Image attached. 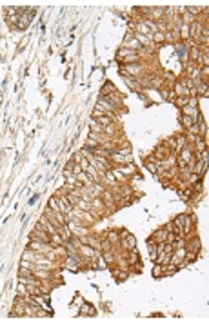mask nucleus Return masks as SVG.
Here are the masks:
<instances>
[{
    "mask_svg": "<svg viewBox=\"0 0 209 327\" xmlns=\"http://www.w3.org/2000/svg\"><path fill=\"white\" fill-rule=\"evenodd\" d=\"M31 20H33V9H22V13H20V17H18V22H17V27H20V29H26L29 24H31Z\"/></svg>",
    "mask_w": 209,
    "mask_h": 327,
    "instance_id": "nucleus-1",
    "label": "nucleus"
},
{
    "mask_svg": "<svg viewBox=\"0 0 209 327\" xmlns=\"http://www.w3.org/2000/svg\"><path fill=\"white\" fill-rule=\"evenodd\" d=\"M33 240H38V242H44V244H49L51 242V238L49 235L46 233V231H42V227H40V224L35 227V231H33V235H31Z\"/></svg>",
    "mask_w": 209,
    "mask_h": 327,
    "instance_id": "nucleus-2",
    "label": "nucleus"
},
{
    "mask_svg": "<svg viewBox=\"0 0 209 327\" xmlns=\"http://www.w3.org/2000/svg\"><path fill=\"white\" fill-rule=\"evenodd\" d=\"M40 227H42L44 231H49L51 235H58V229H57L55 226H53V224H51V222H49L46 216H42V218H40Z\"/></svg>",
    "mask_w": 209,
    "mask_h": 327,
    "instance_id": "nucleus-3",
    "label": "nucleus"
},
{
    "mask_svg": "<svg viewBox=\"0 0 209 327\" xmlns=\"http://www.w3.org/2000/svg\"><path fill=\"white\" fill-rule=\"evenodd\" d=\"M184 258H186V249H184V247H180V249L177 251V255H173V258H169V262L177 265L180 260H184Z\"/></svg>",
    "mask_w": 209,
    "mask_h": 327,
    "instance_id": "nucleus-4",
    "label": "nucleus"
},
{
    "mask_svg": "<svg viewBox=\"0 0 209 327\" xmlns=\"http://www.w3.org/2000/svg\"><path fill=\"white\" fill-rule=\"evenodd\" d=\"M191 158H193V151L189 147H186L184 151H182V156H180V164L184 166V162H191Z\"/></svg>",
    "mask_w": 209,
    "mask_h": 327,
    "instance_id": "nucleus-5",
    "label": "nucleus"
},
{
    "mask_svg": "<svg viewBox=\"0 0 209 327\" xmlns=\"http://www.w3.org/2000/svg\"><path fill=\"white\" fill-rule=\"evenodd\" d=\"M182 124H184L186 127H191V126L197 124V120L191 118V117H187V115H182Z\"/></svg>",
    "mask_w": 209,
    "mask_h": 327,
    "instance_id": "nucleus-6",
    "label": "nucleus"
},
{
    "mask_svg": "<svg viewBox=\"0 0 209 327\" xmlns=\"http://www.w3.org/2000/svg\"><path fill=\"white\" fill-rule=\"evenodd\" d=\"M115 93V86L111 84V82H107V84L104 86V89H102V97H107V95H111Z\"/></svg>",
    "mask_w": 209,
    "mask_h": 327,
    "instance_id": "nucleus-7",
    "label": "nucleus"
},
{
    "mask_svg": "<svg viewBox=\"0 0 209 327\" xmlns=\"http://www.w3.org/2000/svg\"><path fill=\"white\" fill-rule=\"evenodd\" d=\"M189 251H191V253H198V251H200V240H198V238H193Z\"/></svg>",
    "mask_w": 209,
    "mask_h": 327,
    "instance_id": "nucleus-8",
    "label": "nucleus"
},
{
    "mask_svg": "<svg viewBox=\"0 0 209 327\" xmlns=\"http://www.w3.org/2000/svg\"><path fill=\"white\" fill-rule=\"evenodd\" d=\"M166 235H167L166 231H164V229H160V231H157V233H155V238H157L158 244H160V242H166Z\"/></svg>",
    "mask_w": 209,
    "mask_h": 327,
    "instance_id": "nucleus-9",
    "label": "nucleus"
},
{
    "mask_svg": "<svg viewBox=\"0 0 209 327\" xmlns=\"http://www.w3.org/2000/svg\"><path fill=\"white\" fill-rule=\"evenodd\" d=\"M127 236V240H126V247H135V238L133 235H126Z\"/></svg>",
    "mask_w": 209,
    "mask_h": 327,
    "instance_id": "nucleus-10",
    "label": "nucleus"
},
{
    "mask_svg": "<svg viewBox=\"0 0 209 327\" xmlns=\"http://www.w3.org/2000/svg\"><path fill=\"white\" fill-rule=\"evenodd\" d=\"M67 267L77 269V255H75V258H69V260H67Z\"/></svg>",
    "mask_w": 209,
    "mask_h": 327,
    "instance_id": "nucleus-11",
    "label": "nucleus"
},
{
    "mask_svg": "<svg viewBox=\"0 0 209 327\" xmlns=\"http://www.w3.org/2000/svg\"><path fill=\"white\" fill-rule=\"evenodd\" d=\"M191 31H193V33H191L193 37H198V35H200V33H198V31H200V26H198V24H193V26H191Z\"/></svg>",
    "mask_w": 209,
    "mask_h": 327,
    "instance_id": "nucleus-12",
    "label": "nucleus"
},
{
    "mask_svg": "<svg viewBox=\"0 0 209 327\" xmlns=\"http://www.w3.org/2000/svg\"><path fill=\"white\" fill-rule=\"evenodd\" d=\"M197 146H198V151H206V142H202L200 136L197 138Z\"/></svg>",
    "mask_w": 209,
    "mask_h": 327,
    "instance_id": "nucleus-13",
    "label": "nucleus"
},
{
    "mask_svg": "<svg viewBox=\"0 0 209 327\" xmlns=\"http://www.w3.org/2000/svg\"><path fill=\"white\" fill-rule=\"evenodd\" d=\"M82 255H84V256H93V249H91V247H86V245H84V247H82Z\"/></svg>",
    "mask_w": 209,
    "mask_h": 327,
    "instance_id": "nucleus-14",
    "label": "nucleus"
},
{
    "mask_svg": "<svg viewBox=\"0 0 209 327\" xmlns=\"http://www.w3.org/2000/svg\"><path fill=\"white\" fill-rule=\"evenodd\" d=\"M193 20H195V17L191 15V13H187V15L184 17V22H186V24H193Z\"/></svg>",
    "mask_w": 209,
    "mask_h": 327,
    "instance_id": "nucleus-15",
    "label": "nucleus"
},
{
    "mask_svg": "<svg viewBox=\"0 0 209 327\" xmlns=\"http://www.w3.org/2000/svg\"><path fill=\"white\" fill-rule=\"evenodd\" d=\"M127 69H129L131 73H138L140 69H142V67H140V66H133V67H131V66H129V67H127Z\"/></svg>",
    "mask_w": 209,
    "mask_h": 327,
    "instance_id": "nucleus-16",
    "label": "nucleus"
},
{
    "mask_svg": "<svg viewBox=\"0 0 209 327\" xmlns=\"http://www.w3.org/2000/svg\"><path fill=\"white\" fill-rule=\"evenodd\" d=\"M153 275H155V276H158V275H162V267H160V265H157V267L153 269Z\"/></svg>",
    "mask_w": 209,
    "mask_h": 327,
    "instance_id": "nucleus-17",
    "label": "nucleus"
},
{
    "mask_svg": "<svg viewBox=\"0 0 209 327\" xmlns=\"http://www.w3.org/2000/svg\"><path fill=\"white\" fill-rule=\"evenodd\" d=\"M109 238H111V240L115 242V240H118V236L117 235H115V233H109Z\"/></svg>",
    "mask_w": 209,
    "mask_h": 327,
    "instance_id": "nucleus-18",
    "label": "nucleus"
},
{
    "mask_svg": "<svg viewBox=\"0 0 209 327\" xmlns=\"http://www.w3.org/2000/svg\"><path fill=\"white\" fill-rule=\"evenodd\" d=\"M106 260L111 262V260H113V255H111V253H106Z\"/></svg>",
    "mask_w": 209,
    "mask_h": 327,
    "instance_id": "nucleus-19",
    "label": "nucleus"
},
{
    "mask_svg": "<svg viewBox=\"0 0 209 327\" xmlns=\"http://www.w3.org/2000/svg\"><path fill=\"white\" fill-rule=\"evenodd\" d=\"M198 11H200L198 8H189V13H198Z\"/></svg>",
    "mask_w": 209,
    "mask_h": 327,
    "instance_id": "nucleus-20",
    "label": "nucleus"
},
{
    "mask_svg": "<svg viewBox=\"0 0 209 327\" xmlns=\"http://www.w3.org/2000/svg\"><path fill=\"white\" fill-rule=\"evenodd\" d=\"M177 102H178V104H186V102H187V98H178Z\"/></svg>",
    "mask_w": 209,
    "mask_h": 327,
    "instance_id": "nucleus-21",
    "label": "nucleus"
}]
</instances>
